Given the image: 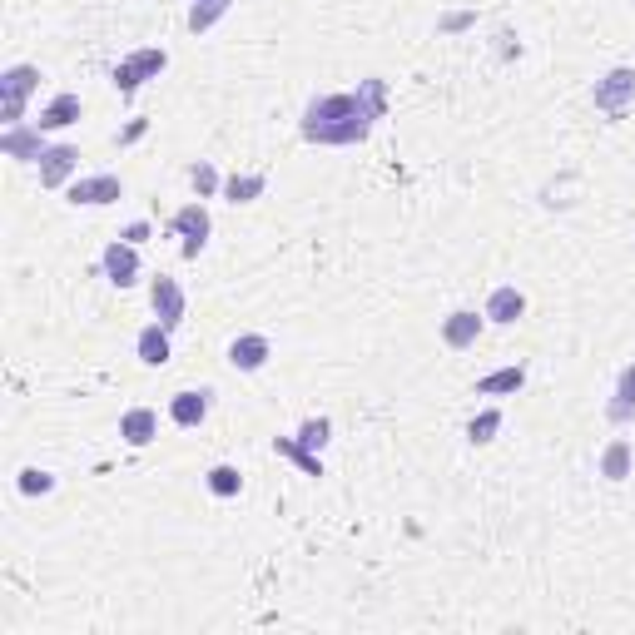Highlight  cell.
I'll return each instance as SVG.
<instances>
[{
  "mask_svg": "<svg viewBox=\"0 0 635 635\" xmlns=\"http://www.w3.org/2000/svg\"><path fill=\"white\" fill-rule=\"evenodd\" d=\"M387 115V80H363L358 95H323L303 110L308 144H363L373 125Z\"/></svg>",
  "mask_w": 635,
  "mask_h": 635,
  "instance_id": "6da1fadb",
  "label": "cell"
},
{
  "mask_svg": "<svg viewBox=\"0 0 635 635\" xmlns=\"http://www.w3.org/2000/svg\"><path fill=\"white\" fill-rule=\"evenodd\" d=\"M35 90H40V70H35V65H10V70L0 75V120H5V129L25 120V100H30Z\"/></svg>",
  "mask_w": 635,
  "mask_h": 635,
  "instance_id": "7a4b0ae2",
  "label": "cell"
},
{
  "mask_svg": "<svg viewBox=\"0 0 635 635\" xmlns=\"http://www.w3.org/2000/svg\"><path fill=\"white\" fill-rule=\"evenodd\" d=\"M164 65H169V55H164L159 45L134 50L129 60H120V65H115V90H120V95H134L144 80H159V75H164Z\"/></svg>",
  "mask_w": 635,
  "mask_h": 635,
  "instance_id": "3957f363",
  "label": "cell"
},
{
  "mask_svg": "<svg viewBox=\"0 0 635 635\" xmlns=\"http://www.w3.org/2000/svg\"><path fill=\"white\" fill-rule=\"evenodd\" d=\"M591 100H596V110H606V115H626L631 100H635V65H616L611 75H601L596 90H591Z\"/></svg>",
  "mask_w": 635,
  "mask_h": 635,
  "instance_id": "277c9868",
  "label": "cell"
},
{
  "mask_svg": "<svg viewBox=\"0 0 635 635\" xmlns=\"http://www.w3.org/2000/svg\"><path fill=\"white\" fill-rule=\"evenodd\" d=\"M65 199H70L75 209H105V204L125 199V184H120L115 174H90V179L65 184Z\"/></svg>",
  "mask_w": 635,
  "mask_h": 635,
  "instance_id": "5b68a950",
  "label": "cell"
},
{
  "mask_svg": "<svg viewBox=\"0 0 635 635\" xmlns=\"http://www.w3.org/2000/svg\"><path fill=\"white\" fill-rule=\"evenodd\" d=\"M174 234L184 239V258H199L204 244H209V234H214L209 209H204V204H184V209L174 214Z\"/></svg>",
  "mask_w": 635,
  "mask_h": 635,
  "instance_id": "8992f818",
  "label": "cell"
},
{
  "mask_svg": "<svg viewBox=\"0 0 635 635\" xmlns=\"http://www.w3.org/2000/svg\"><path fill=\"white\" fill-rule=\"evenodd\" d=\"M35 164H40V184H45V189H65L70 174L80 169V149H75V144H45V154H40Z\"/></svg>",
  "mask_w": 635,
  "mask_h": 635,
  "instance_id": "52a82bcc",
  "label": "cell"
},
{
  "mask_svg": "<svg viewBox=\"0 0 635 635\" xmlns=\"http://www.w3.org/2000/svg\"><path fill=\"white\" fill-rule=\"evenodd\" d=\"M149 303H154V318H159L169 333H174V328L184 323V313H189V303H184V288H179L174 278H164V273L149 283Z\"/></svg>",
  "mask_w": 635,
  "mask_h": 635,
  "instance_id": "ba28073f",
  "label": "cell"
},
{
  "mask_svg": "<svg viewBox=\"0 0 635 635\" xmlns=\"http://www.w3.org/2000/svg\"><path fill=\"white\" fill-rule=\"evenodd\" d=\"M209 407H214V392H209V387H199V392L184 387V392L169 397V422H174V427H204Z\"/></svg>",
  "mask_w": 635,
  "mask_h": 635,
  "instance_id": "9c48e42d",
  "label": "cell"
},
{
  "mask_svg": "<svg viewBox=\"0 0 635 635\" xmlns=\"http://www.w3.org/2000/svg\"><path fill=\"white\" fill-rule=\"evenodd\" d=\"M105 278L115 283V288H134L139 283V244H129V239H115L110 249H105Z\"/></svg>",
  "mask_w": 635,
  "mask_h": 635,
  "instance_id": "30bf717a",
  "label": "cell"
},
{
  "mask_svg": "<svg viewBox=\"0 0 635 635\" xmlns=\"http://www.w3.org/2000/svg\"><path fill=\"white\" fill-rule=\"evenodd\" d=\"M268 358H273V343H268L263 333H239V338L229 343V368H234V373H263Z\"/></svg>",
  "mask_w": 635,
  "mask_h": 635,
  "instance_id": "8fae6325",
  "label": "cell"
},
{
  "mask_svg": "<svg viewBox=\"0 0 635 635\" xmlns=\"http://www.w3.org/2000/svg\"><path fill=\"white\" fill-rule=\"evenodd\" d=\"M482 323H487V313L477 318L472 308H457V313H447V318H442V343L462 353V348H472V343L482 338Z\"/></svg>",
  "mask_w": 635,
  "mask_h": 635,
  "instance_id": "7c38bea8",
  "label": "cell"
},
{
  "mask_svg": "<svg viewBox=\"0 0 635 635\" xmlns=\"http://www.w3.org/2000/svg\"><path fill=\"white\" fill-rule=\"evenodd\" d=\"M40 134H45V129L40 125H10L5 129V134H0V154H5V159H20V164H30V159H40V154H45V139H40Z\"/></svg>",
  "mask_w": 635,
  "mask_h": 635,
  "instance_id": "4fadbf2b",
  "label": "cell"
},
{
  "mask_svg": "<svg viewBox=\"0 0 635 635\" xmlns=\"http://www.w3.org/2000/svg\"><path fill=\"white\" fill-rule=\"evenodd\" d=\"M487 323H497V328H511L521 313H526V298L511 288V283H502V288H492V298H487Z\"/></svg>",
  "mask_w": 635,
  "mask_h": 635,
  "instance_id": "5bb4252c",
  "label": "cell"
},
{
  "mask_svg": "<svg viewBox=\"0 0 635 635\" xmlns=\"http://www.w3.org/2000/svg\"><path fill=\"white\" fill-rule=\"evenodd\" d=\"M134 353H139V363H144V368H164V363H169V328H164V323L139 328Z\"/></svg>",
  "mask_w": 635,
  "mask_h": 635,
  "instance_id": "9a60e30c",
  "label": "cell"
},
{
  "mask_svg": "<svg viewBox=\"0 0 635 635\" xmlns=\"http://www.w3.org/2000/svg\"><path fill=\"white\" fill-rule=\"evenodd\" d=\"M120 437H125L129 447H149L159 437V417L149 407H129L125 417H120Z\"/></svg>",
  "mask_w": 635,
  "mask_h": 635,
  "instance_id": "2e32d148",
  "label": "cell"
},
{
  "mask_svg": "<svg viewBox=\"0 0 635 635\" xmlns=\"http://www.w3.org/2000/svg\"><path fill=\"white\" fill-rule=\"evenodd\" d=\"M75 120H80V95L60 90V95H55V100H50V105L40 110V120H35V125L45 129V134H50V129H70Z\"/></svg>",
  "mask_w": 635,
  "mask_h": 635,
  "instance_id": "e0dca14e",
  "label": "cell"
},
{
  "mask_svg": "<svg viewBox=\"0 0 635 635\" xmlns=\"http://www.w3.org/2000/svg\"><path fill=\"white\" fill-rule=\"evenodd\" d=\"M606 417H611V422H635V363L621 368V378H616V397L606 402Z\"/></svg>",
  "mask_w": 635,
  "mask_h": 635,
  "instance_id": "ac0fdd59",
  "label": "cell"
},
{
  "mask_svg": "<svg viewBox=\"0 0 635 635\" xmlns=\"http://www.w3.org/2000/svg\"><path fill=\"white\" fill-rule=\"evenodd\" d=\"M273 452H278V457H288V462H298V467H303V477H323V457H318V452H308L298 437H273Z\"/></svg>",
  "mask_w": 635,
  "mask_h": 635,
  "instance_id": "d6986e66",
  "label": "cell"
},
{
  "mask_svg": "<svg viewBox=\"0 0 635 635\" xmlns=\"http://www.w3.org/2000/svg\"><path fill=\"white\" fill-rule=\"evenodd\" d=\"M521 387H526V368H497V373H487V378L477 382L482 397H511Z\"/></svg>",
  "mask_w": 635,
  "mask_h": 635,
  "instance_id": "ffe728a7",
  "label": "cell"
},
{
  "mask_svg": "<svg viewBox=\"0 0 635 635\" xmlns=\"http://www.w3.org/2000/svg\"><path fill=\"white\" fill-rule=\"evenodd\" d=\"M229 5H234V0H194V5H189V30H194V35H209V30L229 15Z\"/></svg>",
  "mask_w": 635,
  "mask_h": 635,
  "instance_id": "44dd1931",
  "label": "cell"
},
{
  "mask_svg": "<svg viewBox=\"0 0 635 635\" xmlns=\"http://www.w3.org/2000/svg\"><path fill=\"white\" fill-rule=\"evenodd\" d=\"M601 477H606V482H626V477H631V442L616 437V442L601 452Z\"/></svg>",
  "mask_w": 635,
  "mask_h": 635,
  "instance_id": "7402d4cb",
  "label": "cell"
},
{
  "mask_svg": "<svg viewBox=\"0 0 635 635\" xmlns=\"http://www.w3.org/2000/svg\"><path fill=\"white\" fill-rule=\"evenodd\" d=\"M263 189H268L263 174H229V179H224V199H229V204H254Z\"/></svg>",
  "mask_w": 635,
  "mask_h": 635,
  "instance_id": "603a6c76",
  "label": "cell"
},
{
  "mask_svg": "<svg viewBox=\"0 0 635 635\" xmlns=\"http://www.w3.org/2000/svg\"><path fill=\"white\" fill-rule=\"evenodd\" d=\"M502 422H507V417H502L497 407H487V412H477V417L467 422V442H472V447H487V442H497V432H502Z\"/></svg>",
  "mask_w": 635,
  "mask_h": 635,
  "instance_id": "cb8c5ba5",
  "label": "cell"
},
{
  "mask_svg": "<svg viewBox=\"0 0 635 635\" xmlns=\"http://www.w3.org/2000/svg\"><path fill=\"white\" fill-rule=\"evenodd\" d=\"M204 487H209L214 497H239V492H244V477H239V467H229V462H219V467H209V477H204Z\"/></svg>",
  "mask_w": 635,
  "mask_h": 635,
  "instance_id": "d4e9b609",
  "label": "cell"
},
{
  "mask_svg": "<svg viewBox=\"0 0 635 635\" xmlns=\"http://www.w3.org/2000/svg\"><path fill=\"white\" fill-rule=\"evenodd\" d=\"M15 487H20V497H50V492H55V477L40 472V467H25Z\"/></svg>",
  "mask_w": 635,
  "mask_h": 635,
  "instance_id": "484cf974",
  "label": "cell"
},
{
  "mask_svg": "<svg viewBox=\"0 0 635 635\" xmlns=\"http://www.w3.org/2000/svg\"><path fill=\"white\" fill-rule=\"evenodd\" d=\"M328 432H333V422H328V417H308V422L298 427V442H303L308 452H323V442H328Z\"/></svg>",
  "mask_w": 635,
  "mask_h": 635,
  "instance_id": "4316f807",
  "label": "cell"
},
{
  "mask_svg": "<svg viewBox=\"0 0 635 635\" xmlns=\"http://www.w3.org/2000/svg\"><path fill=\"white\" fill-rule=\"evenodd\" d=\"M189 179H194V189H199L204 199H209V194H224V179H219V174H214V164H204V159H199V164H189Z\"/></svg>",
  "mask_w": 635,
  "mask_h": 635,
  "instance_id": "83f0119b",
  "label": "cell"
},
{
  "mask_svg": "<svg viewBox=\"0 0 635 635\" xmlns=\"http://www.w3.org/2000/svg\"><path fill=\"white\" fill-rule=\"evenodd\" d=\"M125 239H129V244H144V239H149V224H144V219H139V224H129Z\"/></svg>",
  "mask_w": 635,
  "mask_h": 635,
  "instance_id": "f1b7e54d",
  "label": "cell"
},
{
  "mask_svg": "<svg viewBox=\"0 0 635 635\" xmlns=\"http://www.w3.org/2000/svg\"><path fill=\"white\" fill-rule=\"evenodd\" d=\"M144 129H149V125H144V120H134V125H129L125 134H120V144H134V139H139V134H144Z\"/></svg>",
  "mask_w": 635,
  "mask_h": 635,
  "instance_id": "f546056e",
  "label": "cell"
}]
</instances>
